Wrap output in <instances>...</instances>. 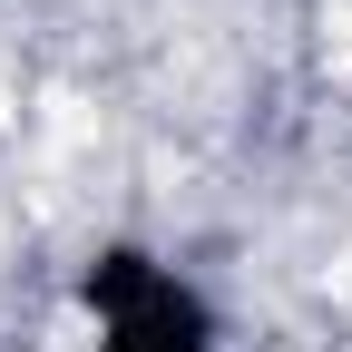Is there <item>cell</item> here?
<instances>
[{"mask_svg":"<svg viewBox=\"0 0 352 352\" xmlns=\"http://www.w3.org/2000/svg\"><path fill=\"white\" fill-rule=\"evenodd\" d=\"M0 254H10V226H0Z\"/></svg>","mask_w":352,"mask_h":352,"instance_id":"obj_1","label":"cell"}]
</instances>
